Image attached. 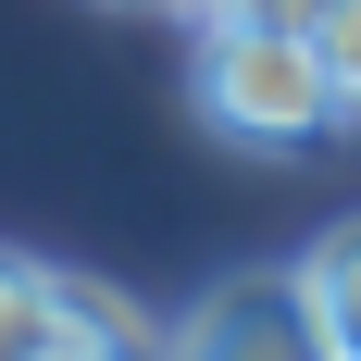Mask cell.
Segmentation results:
<instances>
[{
    "label": "cell",
    "instance_id": "5b68a950",
    "mask_svg": "<svg viewBox=\"0 0 361 361\" xmlns=\"http://www.w3.org/2000/svg\"><path fill=\"white\" fill-rule=\"evenodd\" d=\"M312 50H324L336 112H361V0H324V13H312Z\"/></svg>",
    "mask_w": 361,
    "mask_h": 361
},
{
    "label": "cell",
    "instance_id": "8992f818",
    "mask_svg": "<svg viewBox=\"0 0 361 361\" xmlns=\"http://www.w3.org/2000/svg\"><path fill=\"white\" fill-rule=\"evenodd\" d=\"M312 13L324 0H200V25H299V37H312Z\"/></svg>",
    "mask_w": 361,
    "mask_h": 361
},
{
    "label": "cell",
    "instance_id": "277c9868",
    "mask_svg": "<svg viewBox=\"0 0 361 361\" xmlns=\"http://www.w3.org/2000/svg\"><path fill=\"white\" fill-rule=\"evenodd\" d=\"M299 287H312L324 349H349V361H361V212L336 224V237H312V250H299Z\"/></svg>",
    "mask_w": 361,
    "mask_h": 361
},
{
    "label": "cell",
    "instance_id": "6da1fadb",
    "mask_svg": "<svg viewBox=\"0 0 361 361\" xmlns=\"http://www.w3.org/2000/svg\"><path fill=\"white\" fill-rule=\"evenodd\" d=\"M200 112H212L237 149H312L336 125V87H324V50L299 25H212L200 37Z\"/></svg>",
    "mask_w": 361,
    "mask_h": 361
},
{
    "label": "cell",
    "instance_id": "7a4b0ae2",
    "mask_svg": "<svg viewBox=\"0 0 361 361\" xmlns=\"http://www.w3.org/2000/svg\"><path fill=\"white\" fill-rule=\"evenodd\" d=\"M63 349H149V312H112L100 287L0 250V361H63Z\"/></svg>",
    "mask_w": 361,
    "mask_h": 361
},
{
    "label": "cell",
    "instance_id": "3957f363",
    "mask_svg": "<svg viewBox=\"0 0 361 361\" xmlns=\"http://www.w3.org/2000/svg\"><path fill=\"white\" fill-rule=\"evenodd\" d=\"M175 349H212V361H224V349H262V361H324V324H312V287H299V262L212 287V299L175 324Z\"/></svg>",
    "mask_w": 361,
    "mask_h": 361
}]
</instances>
